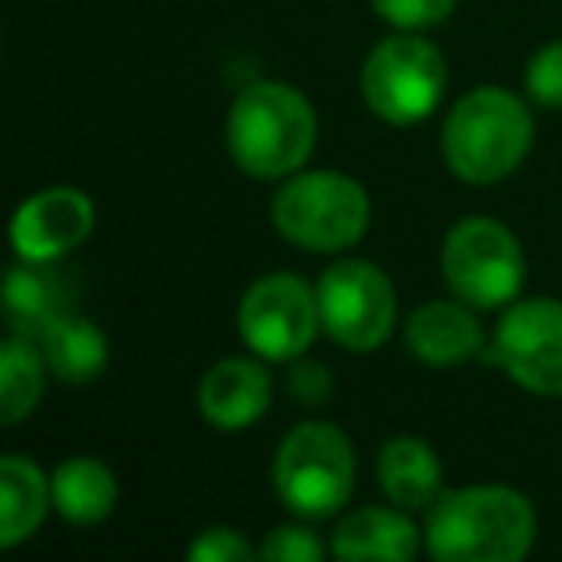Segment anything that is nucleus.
<instances>
[{
    "instance_id": "nucleus-1",
    "label": "nucleus",
    "mask_w": 562,
    "mask_h": 562,
    "mask_svg": "<svg viewBox=\"0 0 562 562\" xmlns=\"http://www.w3.org/2000/svg\"><path fill=\"white\" fill-rule=\"evenodd\" d=\"M536 543V508L508 485L447 490L428 508L424 547L443 562H516Z\"/></svg>"
},
{
    "instance_id": "nucleus-2",
    "label": "nucleus",
    "mask_w": 562,
    "mask_h": 562,
    "mask_svg": "<svg viewBox=\"0 0 562 562\" xmlns=\"http://www.w3.org/2000/svg\"><path fill=\"white\" fill-rule=\"evenodd\" d=\"M316 147V112L301 89L285 81H255L227 112V150L250 178H290Z\"/></svg>"
},
{
    "instance_id": "nucleus-3",
    "label": "nucleus",
    "mask_w": 562,
    "mask_h": 562,
    "mask_svg": "<svg viewBox=\"0 0 562 562\" xmlns=\"http://www.w3.org/2000/svg\"><path fill=\"white\" fill-rule=\"evenodd\" d=\"M531 150V112L497 86L470 89L443 124V162L467 186L508 178Z\"/></svg>"
},
{
    "instance_id": "nucleus-4",
    "label": "nucleus",
    "mask_w": 562,
    "mask_h": 562,
    "mask_svg": "<svg viewBox=\"0 0 562 562\" xmlns=\"http://www.w3.org/2000/svg\"><path fill=\"white\" fill-rule=\"evenodd\" d=\"M273 490L297 516L321 520L339 513L355 490L351 439L336 424H297L273 454Z\"/></svg>"
},
{
    "instance_id": "nucleus-5",
    "label": "nucleus",
    "mask_w": 562,
    "mask_h": 562,
    "mask_svg": "<svg viewBox=\"0 0 562 562\" xmlns=\"http://www.w3.org/2000/svg\"><path fill=\"white\" fill-rule=\"evenodd\" d=\"M370 201L355 178L308 170L290 178L273 196V227L308 250H347L367 235Z\"/></svg>"
},
{
    "instance_id": "nucleus-6",
    "label": "nucleus",
    "mask_w": 562,
    "mask_h": 562,
    "mask_svg": "<svg viewBox=\"0 0 562 562\" xmlns=\"http://www.w3.org/2000/svg\"><path fill=\"white\" fill-rule=\"evenodd\" d=\"M447 89V63L439 47L413 32L382 40L362 63V101L385 124H420L436 112Z\"/></svg>"
},
{
    "instance_id": "nucleus-7",
    "label": "nucleus",
    "mask_w": 562,
    "mask_h": 562,
    "mask_svg": "<svg viewBox=\"0 0 562 562\" xmlns=\"http://www.w3.org/2000/svg\"><path fill=\"white\" fill-rule=\"evenodd\" d=\"M443 278L454 297L474 308L508 305L524 285V250L505 224L467 216L443 239Z\"/></svg>"
},
{
    "instance_id": "nucleus-8",
    "label": "nucleus",
    "mask_w": 562,
    "mask_h": 562,
    "mask_svg": "<svg viewBox=\"0 0 562 562\" xmlns=\"http://www.w3.org/2000/svg\"><path fill=\"white\" fill-rule=\"evenodd\" d=\"M321 324L347 351H378L397 324V293L374 262L339 258L316 281Z\"/></svg>"
},
{
    "instance_id": "nucleus-9",
    "label": "nucleus",
    "mask_w": 562,
    "mask_h": 562,
    "mask_svg": "<svg viewBox=\"0 0 562 562\" xmlns=\"http://www.w3.org/2000/svg\"><path fill=\"white\" fill-rule=\"evenodd\" d=\"M316 328H324L316 285L297 273H266L239 301V336L258 359H301L316 339Z\"/></svg>"
},
{
    "instance_id": "nucleus-10",
    "label": "nucleus",
    "mask_w": 562,
    "mask_h": 562,
    "mask_svg": "<svg viewBox=\"0 0 562 562\" xmlns=\"http://www.w3.org/2000/svg\"><path fill=\"white\" fill-rule=\"evenodd\" d=\"M493 362L520 390L539 397L562 393V301L531 297L513 305L493 331Z\"/></svg>"
},
{
    "instance_id": "nucleus-11",
    "label": "nucleus",
    "mask_w": 562,
    "mask_h": 562,
    "mask_svg": "<svg viewBox=\"0 0 562 562\" xmlns=\"http://www.w3.org/2000/svg\"><path fill=\"white\" fill-rule=\"evenodd\" d=\"M93 201L74 186H55L27 196L12 216V247L24 262H55L93 232Z\"/></svg>"
},
{
    "instance_id": "nucleus-12",
    "label": "nucleus",
    "mask_w": 562,
    "mask_h": 562,
    "mask_svg": "<svg viewBox=\"0 0 562 562\" xmlns=\"http://www.w3.org/2000/svg\"><path fill=\"white\" fill-rule=\"evenodd\" d=\"M270 374L255 359H224L201 378V416L212 428L239 431L270 408Z\"/></svg>"
},
{
    "instance_id": "nucleus-13",
    "label": "nucleus",
    "mask_w": 562,
    "mask_h": 562,
    "mask_svg": "<svg viewBox=\"0 0 562 562\" xmlns=\"http://www.w3.org/2000/svg\"><path fill=\"white\" fill-rule=\"evenodd\" d=\"M467 301H431L420 305L405 324V339L413 355L428 367H459L482 351V324Z\"/></svg>"
},
{
    "instance_id": "nucleus-14",
    "label": "nucleus",
    "mask_w": 562,
    "mask_h": 562,
    "mask_svg": "<svg viewBox=\"0 0 562 562\" xmlns=\"http://www.w3.org/2000/svg\"><path fill=\"white\" fill-rule=\"evenodd\" d=\"M378 482L401 508H431L443 493L439 454L416 436H393L378 451Z\"/></svg>"
},
{
    "instance_id": "nucleus-15",
    "label": "nucleus",
    "mask_w": 562,
    "mask_h": 562,
    "mask_svg": "<svg viewBox=\"0 0 562 562\" xmlns=\"http://www.w3.org/2000/svg\"><path fill=\"white\" fill-rule=\"evenodd\" d=\"M50 374L66 385H89L109 367V339L93 321L78 313H63L35 336Z\"/></svg>"
},
{
    "instance_id": "nucleus-16",
    "label": "nucleus",
    "mask_w": 562,
    "mask_h": 562,
    "mask_svg": "<svg viewBox=\"0 0 562 562\" xmlns=\"http://www.w3.org/2000/svg\"><path fill=\"white\" fill-rule=\"evenodd\" d=\"M331 551L344 559H393L408 562L420 551V531L393 508H355L331 536Z\"/></svg>"
},
{
    "instance_id": "nucleus-17",
    "label": "nucleus",
    "mask_w": 562,
    "mask_h": 562,
    "mask_svg": "<svg viewBox=\"0 0 562 562\" xmlns=\"http://www.w3.org/2000/svg\"><path fill=\"white\" fill-rule=\"evenodd\" d=\"M50 501V477L24 454L0 459V547H16L43 524Z\"/></svg>"
},
{
    "instance_id": "nucleus-18",
    "label": "nucleus",
    "mask_w": 562,
    "mask_h": 562,
    "mask_svg": "<svg viewBox=\"0 0 562 562\" xmlns=\"http://www.w3.org/2000/svg\"><path fill=\"white\" fill-rule=\"evenodd\" d=\"M50 501L70 524H101L112 516L120 501L116 474L104 467L101 459H66L63 467L50 474Z\"/></svg>"
},
{
    "instance_id": "nucleus-19",
    "label": "nucleus",
    "mask_w": 562,
    "mask_h": 562,
    "mask_svg": "<svg viewBox=\"0 0 562 562\" xmlns=\"http://www.w3.org/2000/svg\"><path fill=\"white\" fill-rule=\"evenodd\" d=\"M4 313H9V324L16 336L35 339L50 321H58L63 313H74V308L63 290V281L50 278L47 270H40V262H27L9 273Z\"/></svg>"
},
{
    "instance_id": "nucleus-20",
    "label": "nucleus",
    "mask_w": 562,
    "mask_h": 562,
    "mask_svg": "<svg viewBox=\"0 0 562 562\" xmlns=\"http://www.w3.org/2000/svg\"><path fill=\"white\" fill-rule=\"evenodd\" d=\"M47 359L35 347V339H9L0 351V424H20L35 413L47 385Z\"/></svg>"
},
{
    "instance_id": "nucleus-21",
    "label": "nucleus",
    "mask_w": 562,
    "mask_h": 562,
    "mask_svg": "<svg viewBox=\"0 0 562 562\" xmlns=\"http://www.w3.org/2000/svg\"><path fill=\"white\" fill-rule=\"evenodd\" d=\"M524 89L543 109H562V40L547 43L524 70Z\"/></svg>"
},
{
    "instance_id": "nucleus-22",
    "label": "nucleus",
    "mask_w": 562,
    "mask_h": 562,
    "mask_svg": "<svg viewBox=\"0 0 562 562\" xmlns=\"http://www.w3.org/2000/svg\"><path fill=\"white\" fill-rule=\"evenodd\" d=\"M374 9L397 32H424L451 16L454 0H374Z\"/></svg>"
},
{
    "instance_id": "nucleus-23",
    "label": "nucleus",
    "mask_w": 562,
    "mask_h": 562,
    "mask_svg": "<svg viewBox=\"0 0 562 562\" xmlns=\"http://www.w3.org/2000/svg\"><path fill=\"white\" fill-rule=\"evenodd\" d=\"M324 554L328 551H324L321 539L308 528H297V524L273 528L270 536H266V543L258 547V559H266V562H321Z\"/></svg>"
},
{
    "instance_id": "nucleus-24",
    "label": "nucleus",
    "mask_w": 562,
    "mask_h": 562,
    "mask_svg": "<svg viewBox=\"0 0 562 562\" xmlns=\"http://www.w3.org/2000/svg\"><path fill=\"white\" fill-rule=\"evenodd\" d=\"M186 554L193 562H243V559H255L258 551L235 528H209L193 539V547Z\"/></svg>"
},
{
    "instance_id": "nucleus-25",
    "label": "nucleus",
    "mask_w": 562,
    "mask_h": 562,
    "mask_svg": "<svg viewBox=\"0 0 562 562\" xmlns=\"http://www.w3.org/2000/svg\"><path fill=\"white\" fill-rule=\"evenodd\" d=\"M290 390L297 393L301 401H328L331 393V378L324 367H316V362H301V367H293L290 374Z\"/></svg>"
}]
</instances>
